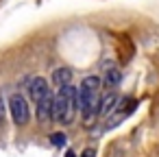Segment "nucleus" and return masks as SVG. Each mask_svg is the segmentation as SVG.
I'll return each instance as SVG.
<instances>
[{
    "label": "nucleus",
    "instance_id": "f257e3e1",
    "mask_svg": "<svg viewBox=\"0 0 159 157\" xmlns=\"http://www.w3.org/2000/svg\"><path fill=\"white\" fill-rule=\"evenodd\" d=\"M98 92H100V79L98 76L83 79V83L79 87V109L83 111L85 124H92L94 116L98 113V100H100Z\"/></svg>",
    "mask_w": 159,
    "mask_h": 157
},
{
    "label": "nucleus",
    "instance_id": "f03ea898",
    "mask_svg": "<svg viewBox=\"0 0 159 157\" xmlns=\"http://www.w3.org/2000/svg\"><path fill=\"white\" fill-rule=\"evenodd\" d=\"M76 109H79V90L72 87V85L59 87V92L55 96V103H52V118L57 122L68 124V122H72Z\"/></svg>",
    "mask_w": 159,
    "mask_h": 157
},
{
    "label": "nucleus",
    "instance_id": "7ed1b4c3",
    "mask_svg": "<svg viewBox=\"0 0 159 157\" xmlns=\"http://www.w3.org/2000/svg\"><path fill=\"white\" fill-rule=\"evenodd\" d=\"M9 109H11V116H13V122L16 124H26L29 122V105H26V100H24V96H20V94H13L11 98H9Z\"/></svg>",
    "mask_w": 159,
    "mask_h": 157
},
{
    "label": "nucleus",
    "instance_id": "20e7f679",
    "mask_svg": "<svg viewBox=\"0 0 159 157\" xmlns=\"http://www.w3.org/2000/svg\"><path fill=\"white\" fill-rule=\"evenodd\" d=\"M48 92H50V90H48V83H46V79H42V76H35V79L29 83V94H31V98H33L35 103L42 100Z\"/></svg>",
    "mask_w": 159,
    "mask_h": 157
},
{
    "label": "nucleus",
    "instance_id": "39448f33",
    "mask_svg": "<svg viewBox=\"0 0 159 157\" xmlns=\"http://www.w3.org/2000/svg\"><path fill=\"white\" fill-rule=\"evenodd\" d=\"M52 103H55V96L50 92L42 100H37V120L39 122H46L48 118H52Z\"/></svg>",
    "mask_w": 159,
    "mask_h": 157
},
{
    "label": "nucleus",
    "instance_id": "423d86ee",
    "mask_svg": "<svg viewBox=\"0 0 159 157\" xmlns=\"http://www.w3.org/2000/svg\"><path fill=\"white\" fill-rule=\"evenodd\" d=\"M116 103H118V96H116L113 92H111V94H105V96L98 100V113H100V116H107V113H111V111L118 107Z\"/></svg>",
    "mask_w": 159,
    "mask_h": 157
},
{
    "label": "nucleus",
    "instance_id": "0eeeda50",
    "mask_svg": "<svg viewBox=\"0 0 159 157\" xmlns=\"http://www.w3.org/2000/svg\"><path fill=\"white\" fill-rule=\"evenodd\" d=\"M70 81H72V70H68V68H59V70L52 72V83H55L57 87L70 85Z\"/></svg>",
    "mask_w": 159,
    "mask_h": 157
},
{
    "label": "nucleus",
    "instance_id": "6e6552de",
    "mask_svg": "<svg viewBox=\"0 0 159 157\" xmlns=\"http://www.w3.org/2000/svg\"><path fill=\"white\" fill-rule=\"evenodd\" d=\"M105 79H107V83H109L111 87H116V85L120 83V79H122V74H120V70H118V68H113V66H109V68L105 70Z\"/></svg>",
    "mask_w": 159,
    "mask_h": 157
},
{
    "label": "nucleus",
    "instance_id": "1a4fd4ad",
    "mask_svg": "<svg viewBox=\"0 0 159 157\" xmlns=\"http://www.w3.org/2000/svg\"><path fill=\"white\" fill-rule=\"evenodd\" d=\"M50 142H52L55 146H63V144H66V135L57 131V133H52V135H50Z\"/></svg>",
    "mask_w": 159,
    "mask_h": 157
},
{
    "label": "nucleus",
    "instance_id": "9d476101",
    "mask_svg": "<svg viewBox=\"0 0 159 157\" xmlns=\"http://www.w3.org/2000/svg\"><path fill=\"white\" fill-rule=\"evenodd\" d=\"M81 157H96V148H92V146H89V148H85Z\"/></svg>",
    "mask_w": 159,
    "mask_h": 157
},
{
    "label": "nucleus",
    "instance_id": "9b49d317",
    "mask_svg": "<svg viewBox=\"0 0 159 157\" xmlns=\"http://www.w3.org/2000/svg\"><path fill=\"white\" fill-rule=\"evenodd\" d=\"M2 111H5V105H2V98H0V120H2Z\"/></svg>",
    "mask_w": 159,
    "mask_h": 157
},
{
    "label": "nucleus",
    "instance_id": "f8f14e48",
    "mask_svg": "<svg viewBox=\"0 0 159 157\" xmlns=\"http://www.w3.org/2000/svg\"><path fill=\"white\" fill-rule=\"evenodd\" d=\"M66 157H76V155H74L72 150H68V153H66Z\"/></svg>",
    "mask_w": 159,
    "mask_h": 157
}]
</instances>
